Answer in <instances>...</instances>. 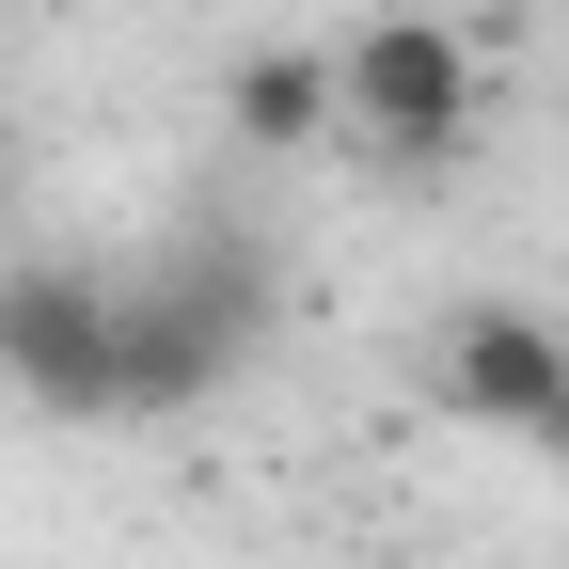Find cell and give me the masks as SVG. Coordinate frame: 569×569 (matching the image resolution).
Listing matches in <instances>:
<instances>
[{
	"label": "cell",
	"mask_w": 569,
	"mask_h": 569,
	"mask_svg": "<svg viewBox=\"0 0 569 569\" xmlns=\"http://www.w3.org/2000/svg\"><path fill=\"white\" fill-rule=\"evenodd\" d=\"M253 348H269V269H253V238H174L159 269L127 284V427L206 411Z\"/></svg>",
	"instance_id": "cell-1"
},
{
	"label": "cell",
	"mask_w": 569,
	"mask_h": 569,
	"mask_svg": "<svg viewBox=\"0 0 569 569\" xmlns=\"http://www.w3.org/2000/svg\"><path fill=\"white\" fill-rule=\"evenodd\" d=\"M0 396H32L48 427H127V284L80 253L0 269Z\"/></svg>",
	"instance_id": "cell-2"
},
{
	"label": "cell",
	"mask_w": 569,
	"mask_h": 569,
	"mask_svg": "<svg viewBox=\"0 0 569 569\" xmlns=\"http://www.w3.org/2000/svg\"><path fill=\"white\" fill-rule=\"evenodd\" d=\"M427 396H443L459 427H490V443H522V459H569V317L459 301L443 348H427Z\"/></svg>",
	"instance_id": "cell-3"
},
{
	"label": "cell",
	"mask_w": 569,
	"mask_h": 569,
	"mask_svg": "<svg viewBox=\"0 0 569 569\" xmlns=\"http://www.w3.org/2000/svg\"><path fill=\"white\" fill-rule=\"evenodd\" d=\"M348 127H365L380 159L443 174L475 142V48H459V17H365L348 32Z\"/></svg>",
	"instance_id": "cell-4"
},
{
	"label": "cell",
	"mask_w": 569,
	"mask_h": 569,
	"mask_svg": "<svg viewBox=\"0 0 569 569\" xmlns=\"http://www.w3.org/2000/svg\"><path fill=\"white\" fill-rule=\"evenodd\" d=\"M222 127L253 142V159H301V142L348 127V48H301V32H269L222 63Z\"/></svg>",
	"instance_id": "cell-5"
}]
</instances>
